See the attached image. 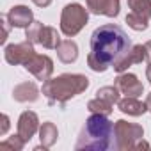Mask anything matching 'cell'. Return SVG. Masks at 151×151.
<instances>
[{
    "label": "cell",
    "mask_w": 151,
    "mask_h": 151,
    "mask_svg": "<svg viewBox=\"0 0 151 151\" xmlns=\"http://www.w3.org/2000/svg\"><path fill=\"white\" fill-rule=\"evenodd\" d=\"M130 48L132 41L119 25H101L91 36V53L87 55V66L96 73H103Z\"/></svg>",
    "instance_id": "obj_1"
},
{
    "label": "cell",
    "mask_w": 151,
    "mask_h": 151,
    "mask_svg": "<svg viewBox=\"0 0 151 151\" xmlns=\"http://www.w3.org/2000/svg\"><path fill=\"white\" fill-rule=\"evenodd\" d=\"M116 149V130L114 123L101 114H91L80 132V137L75 144V149H93V151H107Z\"/></svg>",
    "instance_id": "obj_2"
},
{
    "label": "cell",
    "mask_w": 151,
    "mask_h": 151,
    "mask_svg": "<svg viewBox=\"0 0 151 151\" xmlns=\"http://www.w3.org/2000/svg\"><path fill=\"white\" fill-rule=\"evenodd\" d=\"M89 87V78L86 75H71L64 73L57 78H48L43 84V94L46 96L50 105H64L68 100L78 96Z\"/></svg>",
    "instance_id": "obj_3"
},
{
    "label": "cell",
    "mask_w": 151,
    "mask_h": 151,
    "mask_svg": "<svg viewBox=\"0 0 151 151\" xmlns=\"http://www.w3.org/2000/svg\"><path fill=\"white\" fill-rule=\"evenodd\" d=\"M89 22V13L80 4H68L60 14V32L66 37L77 36Z\"/></svg>",
    "instance_id": "obj_4"
},
{
    "label": "cell",
    "mask_w": 151,
    "mask_h": 151,
    "mask_svg": "<svg viewBox=\"0 0 151 151\" xmlns=\"http://www.w3.org/2000/svg\"><path fill=\"white\" fill-rule=\"evenodd\" d=\"M114 130H116V149L119 151L135 149V144L144 137V130L140 124L128 123L124 119L116 121Z\"/></svg>",
    "instance_id": "obj_5"
},
{
    "label": "cell",
    "mask_w": 151,
    "mask_h": 151,
    "mask_svg": "<svg viewBox=\"0 0 151 151\" xmlns=\"http://www.w3.org/2000/svg\"><path fill=\"white\" fill-rule=\"evenodd\" d=\"M4 55H6V60L13 66H25L34 55H36V50H34V43L30 41H23V43H16V45H7L6 50H4Z\"/></svg>",
    "instance_id": "obj_6"
},
{
    "label": "cell",
    "mask_w": 151,
    "mask_h": 151,
    "mask_svg": "<svg viewBox=\"0 0 151 151\" xmlns=\"http://www.w3.org/2000/svg\"><path fill=\"white\" fill-rule=\"evenodd\" d=\"M23 68H25L29 73H32L37 80L46 82V80L52 77V73H53V60H52L48 55H39V53H36Z\"/></svg>",
    "instance_id": "obj_7"
},
{
    "label": "cell",
    "mask_w": 151,
    "mask_h": 151,
    "mask_svg": "<svg viewBox=\"0 0 151 151\" xmlns=\"http://www.w3.org/2000/svg\"><path fill=\"white\" fill-rule=\"evenodd\" d=\"M142 60H146V46L144 45H132V48L114 62V69L117 73H124L130 66L140 64Z\"/></svg>",
    "instance_id": "obj_8"
},
{
    "label": "cell",
    "mask_w": 151,
    "mask_h": 151,
    "mask_svg": "<svg viewBox=\"0 0 151 151\" xmlns=\"http://www.w3.org/2000/svg\"><path fill=\"white\" fill-rule=\"evenodd\" d=\"M114 86L121 91V94H124L128 98H139L144 91L142 84L139 82V78L133 73H119Z\"/></svg>",
    "instance_id": "obj_9"
},
{
    "label": "cell",
    "mask_w": 151,
    "mask_h": 151,
    "mask_svg": "<svg viewBox=\"0 0 151 151\" xmlns=\"http://www.w3.org/2000/svg\"><path fill=\"white\" fill-rule=\"evenodd\" d=\"M39 130V117L32 110H25L18 119V135L27 142L34 137V133Z\"/></svg>",
    "instance_id": "obj_10"
},
{
    "label": "cell",
    "mask_w": 151,
    "mask_h": 151,
    "mask_svg": "<svg viewBox=\"0 0 151 151\" xmlns=\"http://www.w3.org/2000/svg\"><path fill=\"white\" fill-rule=\"evenodd\" d=\"M87 9L93 14H105L109 18H116L119 14V0H86Z\"/></svg>",
    "instance_id": "obj_11"
},
{
    "label": "cell",
    "mask_w": 151,
    "mask_h": 151,
    "mask_svg": "<svg viewBox=\"0 0 151 151\" xmlns=\"http://www.w3.org/2000/svg\"><path fill=\"white\" fill-rule=\"evenodd\" d=\"M7 20L11 23V27L16 29H27L32 22H34V14L27 6H14L11 7V11L7 13Z\"/></svg>",
    "instance_id": "obj_12"
},
{
    "label": "cell",
    "mask_w": 151,
    "mask_h": 151,
    "mask_svg": "<svg viewBox=\"0 0 151 151\" xmlns=\"http://www.w3.org/2000/svg\"><path fill=\"white\" fill-rule=\"evenodd\" d=\"M13 98L14 101H20V103H29V101L32 103L39 98V89L34 82H23L13 89Z\"/></svg>",
    "instance_id": "obj_13"
},
{
    "label": "cell",
    "mask_w": 151,
    "mask_h": 151,
    "mask_svg": "<svg viewBox=\"0 0 151 151\" xmlns=\"http://www.w3.org/2000/svg\"><path fill=\"white\" fill-rule=\"evenodd\" d=\"M57 57L60 59V62L64 64H71L78 59V46L71 39H64L60 41V45L57 46Z\"/></svg>",
    "instance_id": "obj_14"
},
{
    "label": "cell",
    "mask_w": 151,
    "mask_h": 151,
    "mask_svg": "<svg viewBox=\"0 0 151 151\" xmlns=\"http://www.w3.org/2000/svg\"><path fill=\"white\" fill-rule=\"evenodd\" d=\"M117 107L123 114H128V116H133V117H139L142 116L144 112H147V105L139 101L137 98H124V100H119L117 101Z\"/></svg>",
    "instance_id": "obj_15"
},
{
    "label": "cell",
    "mask_w": 151,
    "mask_h": 151,
    "mask_svg": "<svg viewBox=\"0 0 151 151\" xmlns=\"http://www.w3.org/2000/svg\"><path fill=\"white\" fill-rule=\"evenodd\" d=\"M37 45H41L48 50H57V46L60 45V36H59L57 29L43 25V29L39 32V37H37Z\"/></svg>",
    "instance_id": "obj_16"
},
{
    "label": "cell",
    "mask_w": 151,
    "mask_h": 151,
    "mask_svg": "<svg viewBox=\"0 0 151 151\" xmlns=\"http://www.w3.org/2000/svg\"><path fill=\"white\" fill-rule=\"evenodd\" d=\"M57 137H59V130H57V126L53 123L46 121V123L41 124V128H39V140H41V144L46 149L52 147L57 142Z\"/></svg>",
    "instance_id": "obj_17"
},
{
    "label": "cell",
    "mask_w": 151,
    "mask_h": 151,
    "mask_svg": "<svg viewBox=\"0 0 151 151\" xmlns=\"http://www.w3.org/2000/svg\"><path fill=\"white\" fill-rule=\"evenodd\" d=\"M128 7H130V13L147 22L151 20V0H128Z\"/></svg>",
    "instance_id": "obj_18"
},
{
    "label": "cell",
    "mask_w": 151,
    "mask_h": 151,
    "mask_svg": "<svg viewBox=\"0 0 151 151\" xmlns=\"http://www.w3.org/2000/svg\"><path fill=\"white\" fill-rule=\"evenodd\" d=\"M112 107H114V105L107 103L105 100H101V98H98V96L87 103V110H89L91 114H101V116H107V117L112 114Z\"/></svg>",
    "instance_id": "obj_19"
},
{
    "label": "cell",
    "mask_w": 151,
    "mask_h": 151,
    "mask_svg": "<svg viewBox=\"0 0 151 151\" xmlns=\"http://www.w3.org/2000/svg\"><path fill=\"white\" fill-rule=\"evenodd\" d=\"M119 94H121V91H119L116 86H105V87H101V89L96 91V96L101 98V100H105V101L110 103V105H116V103L121 100Z\"/></svg>",
    "instance_id": "obj_20"
},
{
    "label": "cell",
    "mask_w": 151,
    "mask_h": 151,
    "mask_svg": "<svg viewBox=\"0 0 151 151\" xmlns=\"http://www.w3.org/2000/svg\"><path fill=\"white\" fill-rule=\"evenodd\" d=\"M126 23H128V27H130V29H133V30H137V32L146 30V29H147V25H149V22H147V20H144V18H140V16H137V14H133V13L126 14Z\"/></svg>",
    "instance_id": "obj_21"
},
{
    "label": "cell",
    "mask_w": 151,
    "mask_h": 151,
    "mask_svg": "<svg viewBox=\"0 0 151 151\" xmlns=\"http://www.w3.org/2000/svg\"><path fill=\"white\" fill-rule=\"evenodd\" d=\"M41 29H43V23L41 22H32L27 29H25V37H27V41H30V43H37V37H39V32H41Z\"/></svg>",
    "instance_id": "obj_22"
},
{
    "label": "cell",
    "mask_w": 151,
    "mask_h": 151,
    "mask_svg": "<svg viewBox=\"0 0 151 151\" xmlns=\"http://www.w3.org/2000/svg\"><path fill=\"white\" fill-rule=\"evenodd\" d=\"M23 146H25V140H23L18 133L13 135L11 139H7V140H4L2 144H0V147H9V149H13V151H22Z\"/></svg>",
    "instance_id": "obj_23"
},
{
    "label": "cell",
    "mask_w": 151,
    "mask_h": 151,
    "mask_svg": "<svg viewBox=\"0 0 151 151\" xmlns=\"http://www.w3.org/2000/svg\"><path fill=\"white\" fill-rule=\"evenodd\" d=\"M0 23H2V27H4V34H2V37H0V43H6V39H7V36H9V20H7V16L6 18H2L0 20Z\"/></svg>",
    "instance_id": "obj_24"
},
{
    "label": "cell",
    "mask_w": 151,
    "mask_h": 151,
    "mask_svg": "<svg viewBox=\"0 0 151 151\" xmlns=\"http://www.w3.org/2000/svg\"><path fill=\"white\" fill-rule=\"evenodd\" d=\"M7 130H9V116L4 114L2 116V126H0V135H6Z\"/></svg>",
    "instance_id": "obj_25"
},
{
    "label": "cell",
    "mask_w": 151,
    "mask_h": 151,
    "mask_svg": "<svg viewBox=\"0 0 151 151\" xmlns=\"http://www.w3.org/2000/svg\"><path fill=\"white\" fill-rule=\"evenodd\" d=\"M32 2L37 6V7H48L52 4V0H32Z\"/></svg>",
    "instance_id": "obj_26"
},
{
    "label": "cell",
    "mask_w": 151,
    "mask_h": 151,
    "mask_svg": "<svg viewBox=\"0 0 151 151\" xmlns=\"http://www.w3.org/2000/svg\"><path fill=\"white\" fill-rule=\"evenodd\" d=\"M144 46H146V60L151 62V41L144 43Z\"/></svg>",
    "instance_id": "obj_27"
},
{
    "label": "cell",
    "mask_w": 151,
    "mask_h": 151,
    "mask_svg": "<svg viewBox=\"0 0 151 151\" xmlns=\"http://www.w3.org/2000/svg\"><path fill=\"white\" fill-rule=\"evenodd\" d=\"M147 147H149V144H147L144 139H140V140L135 144V149H147Z\"/></svg>",
    "instance_id": "obj_28"
},
{
    "label": "cell",
    "mask_w": 151,
    "mask_h": 151,
    "mask_svg": "<svg viewBox=\"0 0 151 151\" xmlns=\"http://www.w3.org/2000/svg\"><path fill=\"white\" fill-rule=\"evenodd\" d=\"M149 66H147V69H146V77H147V80H149V84H151V62H147Z\"/></svg>",
    "instance_id": "obj_29"
},
{
    "label": "cell",
    "mask_w": 151,
    "mask_h": 151,
    "mask_svg": "<svg viewBox=\"0 0 151 151\" xmlns=\"http://www.w3.org/2000/svg\"><path fill=\"white\" fill-rule=\"evenodd\" d=\"M146 105H147V110H151V93H149L147 98H146Z\"/></svg>",
    "instance_id": "obj_30"
}]
</instances>
